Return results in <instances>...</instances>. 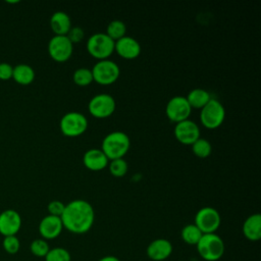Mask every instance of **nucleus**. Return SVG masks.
I'll use <instances>...</instances> for the list:
<instances>
[{
    "label": "nucleus",
    "mask_w": 261,
    "mask_h": 261,
    "mask_svg": "<svg viewBox=\"0 0 261 261\" xmlns=\"http://www.w3.org/2000/svg\"><path fill=\"white\" fill-rule=\"evenodd\" d=\"M172 245L166 239H156L147 247V256L153 261H163L172 253Z\"/></svg>",
    "instance_id": "nucleus-16"
},
{
    "label": "nucleus",
    "mask_w": 261,
    "mask_h": 261,
    "mask_svg": "<svg viewBox=\"0 0 261 261\" xmlns=\"http://www.w3.org/2000/svg\"><path fill=\"white\" fill-rule=\"evenodd\" d=\"M84 36H85L84 30L80 27H71V29L66 35V37L68 38V40L71 42L72 45L80 43L84 39Z\"/></svg>",
    "instance_id": "nucleus-30"
},
{
    "label": "nucleus",
    "mask_w": 261,
    "mask_h": 261,
    "mask_svg": "<svg viewBox=\"0 0 261 261\" xmlns=\"http://www.w3.org/2000/svg\"><path fill=\"white\" fill-rule=\"evenodd\" d=\"M71 27L69 15L63 11H56L50 17V28L54 36H66Z\"/></svg>",
    "instance_id": "nucleus-19"
},
{
    "label": "nucleus",
    "mask_w": 261,
    "mask_h": 261,
    "mask_svg": "<svg viewBox=\"0 0 261 261\" xmlns=\"http://www.w3.org/2000/svg\"><path fill=\"white\" fill-rule=\"evenodd\" d=\"M63 229V224L61 218L58 216L47 215L45 216L39 224V232L44 240H53L59 237Z\"/></svg>",
    "instance_id": "nucleus-15"
},
{
    "label": "nucleus",
    "mask_w": 261,
    "mask_h": 261,
    "mask_svg": "<svg viewBox=\"0 0 261 261\" xmlns=\"http://www.w3.org/2000/svg\"><path fill=\"white\" fill-rule=\"evenodd\" d=\"M202 236H203L202 231L194 223L185 225L180 231V237L182 241L186 244L192 245V246H196Z\"/></svg>",
    "instance_id": "nucleus-22"
},
{
    "label": "nucleus",
    "mask_w": 261,
    "mask_h": 261,
    "mask_svg": "<svg viewBox=\"0 0 261 261\" xmlns=\"http://www.w3.org/2000/svg\"><path fill=\"white\" fill-rule=\"evenodd\" d=\"M192 108L184 96H174L167 102L165 106V114L167 118L174 123L189 119Z\"/></svg>",
    "instance_id": "nucleus-10"
},
{
    "label": "nucleus",
    "mask_w": 261,
    "mask_h": 261,
    "mask_svg": "<svg viewBox=\"0 0 261 261\" xmlns=\"http://www.w3.org/2000/svg\"><path fill=\"white\" fill-rule=\"evenodd\" d=\"M73 52V45L66 36H53L48 43V53L56 62L67 61Z\"/></svg>",
    "instance_id": "nucleus-11"
},
{
    "label": "nucleus",
    "mask_w": 261,
    "mask_h": 261,
    "mask_svg": "<svg viewBox=\"0 0 261 261\" xmlns=\"http://www.w3.org/2000/svg\"><path fill=\"white\" fill-rule=\"evenodd\" d=\"M186 98L192 109H202L212 97L208 91L201 88H196L191 90Z\"/></svg>",
    "instance_id": "nucleus-20"
},
{
    "label": "nucleus",
    "mask_w": 261,
    "mask_h": 261,
    "mask_svg": "<svg viewBox=\"0 0 261 261\" xmlns=\"http://www.w3.org/2000/svg\"><path fill=\"white\" fill-rule=\"evenodd\" d=\"M64 207H65V204L62 203L61 201L53 200V201H51V202L48 204L47 209H48L49 215H53V216H58V217H60L61 214L63 213Z\"/></svg>",
    "instance_id": "nucleus-31"
},
{
    "label": "nucleus",
    "mask_w": 261,
    "mask_h": 261,
    "mask_svg": "<svg viewBox=\"0 0 261 261\" xmlns=\"http://www.w3.org/2000/svg\"><path fill=\"white\" fill-rule=\"evenodd\" d=\"M191 146H192L193 154L199 158H207L211 155L212 145L208 140H206L204 138L200 137Z\"/></svg>",
    "instance_id": "nucleus-24"
},
{
    "label": "nucleus",
    "mask_w": 261,
    "mask_h": 261,
    "mask_svg": "<svg viewBox=\"0 0 261 261\" xmlns=\"http://www.w3.org/2000/svg\"><path fill=\"white\" fill-rule=\"evenodd\" d=\"M98 261H120V260L117 257H115V256L107 255V256H104V257L100 258Z\"/></svg>",
    "instance_id": "nucleus-33"
},
{
    "label": "nucleus",
    "mask_w": 261,
    "mask_h": 261,
    "mask_svg": "<svg viewBox=\"0 0 261 261\" xmlns=\"http://www.w3.org/2000/svg\"><path fill=\"white\" fill-rule=\"evenodd\" d=\"M173 134L177 142L191 146L200 138V127L195 121L186 119L175 123Z\"/></svg>",
    "instance_id": "nucleus-12"
},
{
    "label": "nucleus",
    "mask_w": 261,
    "mask_h": 261,
    "mask_svg": "<svg viewBox=\"0 0 261 261\" xmlns=\"http://www.w3.org/2000/svg\"><path fill=\"white\" fill-rule=\"evenodd\" d=\"M116 108V102L114 98L109 94H98L92 97L88 104V110L90 114L99 119L107 118L111 116Z\"/></svg>",
    "instance_id": "nucleus-8"
},
{
    "label": "nucleus",
    "mask_w": 261,
    "mask_h": 261,
    "mask_svg": "<svg viewBox=\"0 0 261 261\" xmlns=\"http://www.w3.org/2000/svg\"><path fill=\"white\" fill-rule=\"evenodd\" d=\"M12 71L13 67L6 62L0 63V80H9L12 77Z\"/></svg>",
    "instance_id": "nucleus-32"
},
{
    "label": "nucleus",
    "mask_w": 261,
    "mask_h": 261,
    "mask_svg": "<svg viewBox=\"0 0 261 261\" xmlns=\"http://www.w3.org/2000/svg\"><path fill=\"white\" fill-rule=\"evenodd\" d=\"M108 169L111 175L115 177H122L126 174L128 170V165L123 158H118V159L109 160Z\"/></svg>",
    "instance_id": "nucleus-26"
},
{
    "label": "nucleus",
    "mask_w": 261,
    "mask_h": 261,
    "mask_svg": "<svg viewBox=\"0 0 261 261\" xmlns=\"http://www.w3.org/2000/svg\"><path fill=\"white\" fill-rule=\"evenodd\" d=\"M83 163L89 170L100 171L108 166L109 159L101 149L92 148L85 152L83 156Z\"/></svg>",
    "instance_id": "nucleus-17"
},
{
    "label": "nucleus",
    "mask_w": 261,
    "mask_h": 261,
    "mask_svg": "<svg viewBox=\"0 0 261 261\" xmlns=\"http://www.w3.org/2000/svg\"><path fill=\"white\" fill-rule=\"evenodd\" d=\"M87 117L77 111L65 113L59 122L61 133L68 138H75L83 135L88 128Z\"/></svg>",
    "instance_id": "nucleus-7"
},
{
    "label": "nucleus",
    "mask_w": 261,
    "mask_h": 261,
    "mask_svg": "<svg viewBox=\"0 0 261 261\" xmlns=\"http://www.w3.org/2000/svg\"><path fill=\"white\" fill-rule=\"evenodd\" d=\"M197 251L205 261H217L224 254V243L222 239L214 233H203L196 245Z\"/></svg>",
    "instance_id": "nucleus-3"
},
{
    "label": "nucleus",
    "mask_w": 261,
    "mask_h": 261,
    "mask_svg": "<svg viewBox=\"0 0 261 261\" xmlns=\"http://www.w3.org/2000/svg\"><path fill=\"white\" fill-rule=\"evenodd\" d=\"M86 48L88 53L98 61L109 59L114 52V41L105 33H95L88 39Z\"/></svg>",
    "instance_id": "nucleus-4"
},
{
    "label": "nucleus",
    "mask_w": 261,
    "mask_h": 261,
    "mask_svg": "<svg viewBox=\"0 0 261 261\" xmlns=\"http://www.w3.org/2000/svg\"><path fill=\"white\" fill-rule=\"evenodd\" d=\"M72 80H73V83L80 87H87L94 82L92 71L87 67L77 68L73 72Z\"/></svg>",
    "instance_id": "nucleus-25"
},
{
    "label": "nucleus",
    "mask_w": 261,
    "mask_h": 261,
    "mask_svg": "<svg viewBox=\"0 0 261 261\" xmlns=\"http://www.w3.org/2000/svg\"><path fill=\"white\" fill-rule=\"evenodd\" d=\"M2 247L8 254H16L20 248V242L16 236L4 237Z\"/></svg>",
    "instance_id": "nucleus-29"
},
{
    "label": "nucleus",
    "mask_w": 261,
    "mask_h": 261,
    "mask_svg": "<svg viewBox=\"0 0 261 261\" xmlns=\"http://www.w3.org/2000/svg\"><path fill=\"white\" fill-rule=\"evenodd\" d=\"M130 148L128 136L121 130L107 134L101 143V150L109 160L123 158Z\"/></svg>",
    "instance_id": "nucleus-2"
},
{
    "label": "nucleus",
    "mask_w": 261,
    "mask_h": 261,
    "mask_svg": "<svg viewBox=\"0 0 261 261\" xmlns=\"http://www.w3.org/2000/svg\"><path fill=\"white\" fill-rule=\"evenodd\" d=\"M44 258H45V261H70L71 260L69 252L62 247H55L50 249Z\"/></svg>",
    "instance_id": "nucleus-27"
},
{
    "label": "nucleus",
    "mask_w": 261,
    "mask_h": 261,
    "mask_svg": "<svg viewBox=\"0 0 261 261\" xmlns=\"http://www.w3.org/2000/svg\"><path fill=\"white\" fill-rule=\"evenodd\" d=\"M93 81L101 86H110L114 84L120 74V68L116 62L110 59L97 61L91 69Z\"/></svg>",
    "instance_id": "nucleus-6"
},
{
    "label": "nucleus",
    "mask_w": 261,
    "mask_h": 261,
    "mask_svg": "<svg viewBox=\"0 0 261 261\" xmlns=\"http://www.w3.org/2000/svg\"><path fill=\"white\" fill-rule=\"evenodd\" d=\"M141 45L133 37L124 36L121 39L114 42V52L117 53L123 59L133 60L140 56L141 54Z\"/></svg>",
    "instance_id": "nucleus-13"
},
{
    "label": "nucleus",
    "mask_w": 261,
    "mask_h": 261,
    "mask_svg": "<svg viewBox=\"0 0 261 261\" xmlns=\"http://www.w3.org/2000/svg\"><path fill=\"white\" fill-rule=\"evenodd\" d=\"M243 234L251 242H257L261 239V215L259 213L251 214L243 223Z\"/></svg>",
    "instance_id": "nucleus-18"
},
{
    "label": "nucleus",
    "mask_w": 261,
    "mask_h": 261,
    "mask_svg": "<svg viewBox=\"0 0 261 261\" xmlns=\"http://www.w3.org/2000/svg\"><path fill=\"white\" fill-rule=\"evenodd\" d=\"M60 218L63 228L72 233L82 234L92 228L95 220V211L88 201L75 199L65 205Z\"/></svg>",
    "instance_id": "nucleus-1"
},
{
    "label": "nucleus",
    "mask_w": 261,
    "mask_h": 261,
    "mask_svg": "<svg viewBox=\"0 0 261 261\" xmlns=\"http://www.w3.org/2000/svg\"><path fill=\"white\" fill-rule=\"evenodd\" d=\"M21 226V217L13 209H7L0 213V233L4 237L16 236Z\"/></svg>",
    "instance_id": "nucleus-14"
},
{
    "label": "nucleus",
    "mask_w": 261,
    "mask_h": 261,
    "mask_svg": "<svg viewBox=\"0 0 261 261\" xmlns=\"http://www.w3.org/2000/svg\"><path fill=\"white\" fill-rule=\"evenodd\" d=\"M12 77L17 84L27 86L34 82L35 70L29 64H24V63L17 64L16 66L13 67Z\"/></svg>",
    "instance_id": "nucleus-21"
},
{
    "label": "nucleus",
    "mask_w": 261,
    "mask_h": 261,
    "mask_svg": "<svg viewBox=\"0 0 261 261\" xmlns=\"http://www.w3.org/2000/svg\"><path fill=\"white\" fill-rule=\"evenodd\" d=\"M112 41H117L119 39H121L122 37L126 36V25L123 21L118 20V19H114L111 20L107 28H106V33H105Z\"/></svg>",
    "instance_id": "nucleus-23"
},
{
    "label": "nucleus",
    "mask_w": 261,
    "mask_h": 261,
    "mask_svg": "<svg viewBox=\"0 0 261 261\" xmlns=\"http://www.w3.org/2000/svg\"><path fill=\"white\" fill-rule=\"evenodd\" d=\"M30 250L36 257H45L50 250L49 244L44 239H36L31 243Z\"/></svg>",
    "instance_id": "nucleus-28"
},
{
    "label": "nucleus",
    "mask_w": 261,
    "mask_h": 261,
    "mask_svg": "<svg viewBox=\"0 0 261 261\" xmlns=\"http://www.w3.org/2000/svg\"><path fill=\"white\" fill-rule=\"evenodd\" d=\"M200 110V122L208 129L219 127L225 119L224 106L215 98H211V100Z\"/></svg>",
    "instance_id": "nucleus-5"
},
{
    "label": "nucleus",
    "mask_w": 261,
    "mask_h": 261,
    "mask_svg": "<svg viewBox=\"0 0 261 261\" xmlns=\"http://www.w3.org/2000/svg\"><path fill=\"white\" fill-rule=\"evenodd\" d=\"M221 217L219 212L213 207H203L195 215L194 224L202 233H214L220 226Z\"/></svg>",
    "instance_id": "nucleus-9"
}]
</instances>
